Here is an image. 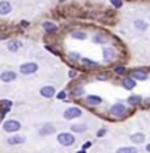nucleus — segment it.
Segmentation results:
<instances>
[{"instance_id": "f257e3e1", "label": "nucleus", "mask_w": 150, "mask_h": 153, "mask_svg": "<svg viewBox=\"0 0 150 153\" xmlns=\"http://www.w3.org/2000/svg\"><path fill=\"white\" fill-rule=\"evenodd\" d=\"M37 69H38V65L36 62H27V63H22L19 66V71L24 75H31V74L37 72Z\"/></svg>"}, {"instance_id": "f03ea898", "label": "nucleus", "mask_w": 150, "mask_h": 153, "mask_svg": "<svg viewBox=\"0 0 150 153\" xmlns=\"http://www.w3.org/2000/svg\"><path fill=\"white\" fill-rule=\"evenodd\" d=\"M57 141H59L62 146H72L75 143V137L69 133H60L57 135Z\"/></svg>"}, {"instance_id": "7ed1b4c3", "label": "nucleus", "mask_w": 150, "mask_h": 153, "mask_svg": "<svg viewBox=\"0 0 150 153\" xmlns=\"http://www.w3.org/2000/svg\"><path fill=\"white\" fill-rule=\"evenodd\" d=\"M19 128H21V122L16 121V119H9L3 125V130L7 131V133H15V131H18Z\"/></svg>"}, {"instance_id": "20e7f679", "label": "nucleus", "mask_w": 150, "mask_h": 153, "mask_svg": "<svg viewBox=\"0 0 150 153\" xmlns=\"http://www.w3.org/2000/svg\"><path fill=\"white\" fill-rule=\"evenodd\" d=\"M81 115H82V111H81V109H78V108H69V109L65 111L63 118H65V119H75V118H79Z\"/></svg>"}, {"instance_id": "39448f33", "label": "nucleus", "mask_w": 150, "mask_h": 153, "mask_svg": "<svg viewBox=\"0 0 150 153\" xmlns=\"http://www.w3.org/2000/svg\"><path fill=\"white\" fill-rule=\"evenodd\" d=\"M111 114L113 116H124V115L127 114V108L122 103H115L112 108H111Z\"/></svg>"}, {"instance_id": "423d86ee", "label": "nucleus", "mask_w": 150, "mask_h": 153, "mask_svg": "<svg viewBox=\"0 0 150 153\" xmlns=\"http://www.w3.org/2000/svg\"><path fill=\"white\" fill-rule=\"evenodd\" d=\"M56 93V90H55V87L53 85H44L41 90H40V94L43 96V97H46V99H52L53 96Z\"/></svg>"}, {"instance_id": "0eeeda50", "label": "nucleus", "mask_w": 150, "mask_h": 153, "mask_svg": "<svg viewBox=\"0 0 150 153\" xmlns=\"http://www.w3.org/2000/svg\"><path fill=\"white\" fill-rule=\"evenodd\" d=\"M0 79L3 82H10V81H15L16 79V74L13 71H3L0 74Z\"/></svg>"}, {"instance_id": "6e6552de", "label": "nucleus", "mask_w": 150, "mask_h": 153, "mask_svg": "<svg viewBox=\"0 0 150 153\" xmlns=\"http://www.w3.org/2000/svg\"><path fill=\"white\" fill-rule=\"evenodd\" d=\"M12 12V4L7 0H1L0 1V15H7Z\"/></svg>"}, {"instance_id": "1a4fd4ad", "label": "nucleus", "mask_w": 150, "mask_h": 153, "mask_svg": "<svg viewBox=\"0 0 150 153\" xmlns=\"http://www.w3.org/2000/svg\"><path fill=\"white\" fill-rule=\"evenodd\" d=\"M115 50H113L112 47H105L103 49V59L106 60V62H111V60H113L115 59Z\"/></svg>"}, {"instance_id": "9d476101", "label": "nucleus", "mask_w": 150, "mask_h": 153, "mask_svg": "<svg viewBox=\"0 0 150 153\" xmlns=\"http://www.w3.org/2000/svg\"><path fill=\"white\" fill-rule=\"evenodd\" d=\"M25 141V137L24 135H13V137H9L7 138V143L10 146H15V144H22Z\"/></svg>"}, {"instance_id": "9b49d317", "label": "nucleus", "mask_w": 150, "mask_h": 153, "mask_svg": "<svg viewBox=\"0 0 150 153\" xmlns=\"http://www.w3.org/2000/svg\"><path fill=\"white\" fill-rule=\"evenodd\" d=\"M131 78H134V79H140V81H144V79H147V72L140 71V69H135V71H132Z\"/></svg>"}, {"instance_id": "f8f14e48", "label": "nucleus", "mask_w": 150, "mask_h": 153, "mask_svg": "<svg viewBox=\"0 0 150 153\" xmlns=\"http://www.w3.org/2000/svg\"><path fill=\"white\" fill-rule=\"evenodd\" d=\"M122 85L125 90H132L135 87V79L134 78H124L122 79Z\"/></svg>"}, {"instance_id": "ddd939ff", "label": "nucleus", "mask_w": 150, "mask_h": 153, "mask_svg": "<svg viewBox=\"0 0 150 153\" xmlns=\"http://www.w3.org/2000/svg\"><path fill=\"white\" fill-rule=\"evenodd\" d=\"M106 41H108V36L103 33H99L93 37V43H96V44H105Z\"/></svg>"}, {"instance_id": "4468645a", "label": "nucleus", "mask_w": 150, "mask_h": 153, "mask_svg": "<svg viewBox=\"0 0 150 153\" xmlns=\"http://www.w3.org/2000/svg\"><path fill=\"white\" fill-rule=\"evenodd\" d=\"M85 102H87L88 105L97 106V105H100V103H102V97H99V96H87Z\"/></svg>"}, {"instance_id": "2eb2a0df", "label": "nucleus", "mask_w": 150, "mask_h": 153, "mask_svg": "<svg viewBox=\"0 0 150 153\" xmlns=\"http://www.w3.org/2000/svg\"><path fill=\"white\" fill-rule=\"evenodd\" d=\"M55 131H56L55 127L50 125V124H47V125H44V127L40 130V134H41V135H49V134H53Z\"/></svg>"}, {"instance_id": "dca6fc26", "label": "nucleus", "mask_w": 150, "mask_h": 153, "mask_svg": "<svg viewBox=\"0 0 150 153\" xmlns=\"http://www.w3.org/2000/svg\"><path fill=\"white\" fill-rule=\"evenodd\" d=\"M71 130L74 133H84V131H87V124H74V125H71Z\"/></svg>"}, {"instance_id": "f3484780", "label": "nucleus", "mask_w": 150, "mask_h": 153, "mask_svg": "<svg viewBox=\"0 0 150 153\" xmlns=\"http://www.w3.org/2000/svg\"><path fill=\"white\" fill-rule=\"evenodd\" d=\"M43 28L46 30V33H55V31L57 30V27H56V25H55L53 22H49V21L43 24Z\"/></svg>"}, {"instance_id": "a211bd4d", "label": "nucleus", "mask_w": 150, "mask_h": 153, "mask_svg": "<svg viewBox=\"0 0 150 153\" xmlns=\"http://www.w3.org/2000/svg\"><path fill=\"white\" fill-rule=\"evenodd\" d=\"M71 37L76 38V40H85L87 34H85V31H74V33H71Z\"/></svg>"}, {"instance_id": "6ab92c4d", "label": "nucleus", "mask_w": 150, "mask_h": 153, "mask_svg": "<svg viewBox=\"0 0 150 153\" xmlns=\"http://www.w3.org/2000/svg\"><path fill=\"white\" fill-rule=\"evenodd\" d=\"M81 62H82L87 68H97V66H99V63H97V62H93V60L85 59V57H82V59H81Z\"/></svg>"}, {"instance_id": "aec40b11", "label": "nucleus", "mask_w": 150, "mask_h": 153, "mask_svg": "<svg viewBox=\"0 0 150 153\" xmlns=\"http://www.w3.org/2000/svg\"><path fill=\"white\" fill-rule=\"evenodd\" d=\"M19 47H21V43H19V41H9V43H7V49H9L10 52H16Z\"/></svg>"}, {"instance_id": "412c9836", "label": "nucleus", "mask_w": 150, "mask_h": 153, "mask_svg": "<svg viewBox=\"0 0 150 153\" xmlns=\"http://www.w3.org/2000/svg\"><path fill=\"white\" fill-rule=\"evenodd\" d=\"M131 140L134 141V143H143V141H144V134H141V133L132 134Z\"/></svg>"}, {"instance_id": "4be33fe9", "label": "nucleus", "mask_w": 150, "mask_h": 153, "mask_svg": "<svg viewBox=\"0 0 150 153\" xmlns=\"http://www.w3.org/2000/svg\"><path fill=\"white\" fill-rule=\"evenodd\" d=\"M138 150L135 149V147H121V149H118L116 153H137Z\"/></svg>"}, {"instance_id": "5701e85b", "label": "nucleus", "mask_w": 150, "mask_h": 153, "mask_svg": "<svg viewBox=\"0 0 150 153\" xmlns=\"http://www.w3.org/2000/svg\"><path fill=\"white\" fill-rule=\"evenodd\" d=\"M134 25H135V28H138V30H146V28H147V24H146L144 21H135Z\"/></svg>"}, {"instance_id": "b1692460", "label": "nucleus", "mask_w": 150, "mask_h": 153, "mask_svg": "<svg viewBox=\"0 0 150 153\" xmlns=\"http://www.w3.org/2000/svg\"><path fill=\"white\" fill-rule=\"evenodd\" d=\"M0 105L4 108V112H7V111L12 108V102H9V100H1V102H0Z\"/></svg>"}, {"instance_id": "393cba45", "label": "nucleus", "mask_w": 150, "mask_h": 153, "mask_svg": "<svg viewBox=\"0 0 150 153\" xmlns=\"http://www.w3.org/2000/svg\"><path fill=\"white\" fill-rule=\"evenodd\" d=\"M128 102H130L131 105H138V103L141 102V97H140V96H131V97L128 99Z\"/></svg>"}, {"instance_id": "a878e982", "label": "nucleus", "mask_w": 150, "mask_h": 153, "mask_svg": "<svg viewBox=\"0 0 150 153\" xmlns=\"http://www.w3.org/2000/svg\"><path fill=\"white\" fill-rule=\"evenodd\" d=\"M72 94H74V96H79V94L82 96V94H84V90H82V87H76L74 91H72Z\"/></svg>"}, {"instance_id": "bb28decb", "label": "nucleus", "mask_w": 150, "mask_h": 153, "mask_svg": "<svg viewBox=\"0 0 150 153\" xmlns=\"http://www.w3.org/2000/svg\"><path fill=\"white\" fill-rule=\"evenodd\" d=\"M69 57H71L72 60H81V56H79L78 53H75V52H72V53H69Z\"/></svg>"}, {"instance_id": "cd10ccee", "label": "nucleus", "mask_w": 150, "mask_h": 153, "mask_svg": "<svg viewBox=\"0 0 150 153\" xmlns=\"http://www.w3.org/2000/svg\"><path fill=\"white\" fill-rule=\"evenodd\" d=\"M111 3H112V6H115V7H121L122 6V0H111Z\"/></svg>"}, {"instance_id": "c85d7f7f", "label": "nucleus", "mask_w": 150, "mask_h": 153, "mask_svg": "<svg viewBox=\"0 0 150 153\" xmlns=\"http://www.w3.org/2000/svg\"><path fill=\"white\" fill-rule=\"evenodd\" d=\"M115 72H116V74H124V72H125V68H124V66H116V68H115Z\"/></svg>"}, {"instance_id": "c756f323", "label": "nucleus", "mask_w": 150, "mask_h": 153, "mask_svg": "<svg viewBox=\"0 0 150 153\" xmlns=\"http://www.w3.org/2000/svg\"><path fill=\"white\" fill-rule=\"evenodd\" d=\"M106 134V130L105 128H102V130H99V133H97V137H103Z\"/></svg>"}, {"instance_id": "7c9ffc66", "label": "nucleus", "mask_w": 150, "mask_h": 153, "mask_svg": "<svg viewBox=\"0 0 150 153\" xmlns=\"http://www.w3.org/2000/svg\"><path fill=\"white\" fill-rule=\"evenodd\" d=\"M68 76H69V78H74V76H75V71H69V72H68Z\"/></svg>"}, {"instance_id": "2f4dec72", "label": "nucleus", "mask_w": 150, "mask_h": 153, "mask_svg": "<svg viewBox=\"0 0 150 153\" xmlns=\"http://www.w3.org/2000/svg\"><path fill=\"white\" fill-rule=\"evenodd\" d=\"M57 97H59V99H63V97H65V91H62V93H59V94H57Z\"/></svg>"}, {"instance_id": "473e14b6", "label": "nucleus", "mask_w": 150, "mask_h": 153, "mask_svg": "<svg viewBox=\"0 0 150 153\" xmlns=\"http://www.w3.org/2000/svg\"><path fill=\"white\" fill-rule=\"evenodd\" d=\"M146 150H147V152H150V144H147V147H146Z\"/></svg>"}, {"instance_id": "72a5a7b5", "label": "nucleus", "mask_w": 150, "mask_h": 153, "mask_svg": "<svg viewBox=\"0 0 150 153\" xmlns=\"http://www.w3.org/2000/svg\"><path fill=\"white\" fill-rule=\"evenodd\" d=\"M78 153H85V150H84V149H82V150H81V152H78Z\"/></svg>"}]
</instances>
